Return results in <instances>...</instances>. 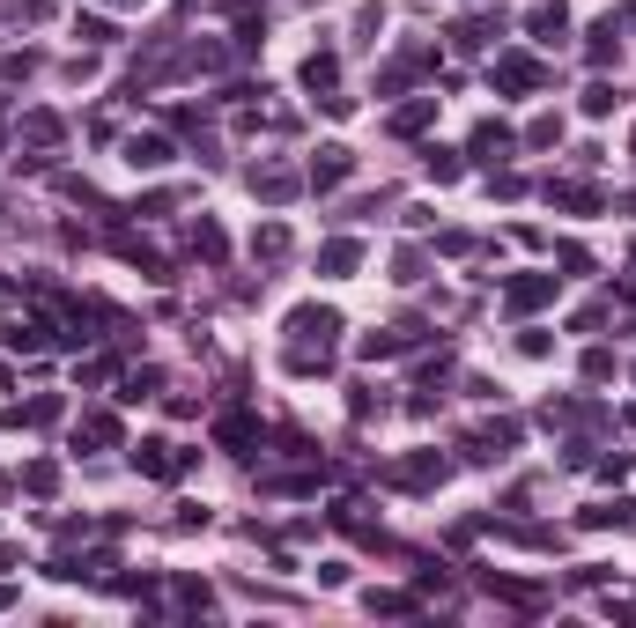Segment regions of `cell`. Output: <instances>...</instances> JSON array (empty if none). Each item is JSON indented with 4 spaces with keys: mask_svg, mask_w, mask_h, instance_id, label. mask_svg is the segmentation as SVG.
<instances>
[{
    "mask_svg": "<svg viewBox=\"0 0 636 628\" xmlns=\"http://www.w3.org/2000/svg\"><path fill=\"white\" fill-rule=\"evenodd\" d=\"M15 133H23L30 156H52V148L67 141V119H60V111H23V126H15Z\"/></svg>",
    "mask_w": 636,
    "mask_h": 628,
    "instance_id": "13",
    "label": "cell"
},
{
    "mask_svg": "<svg viewBox=\"0 0 636 628\" xmlns=\"http://www.w3.org/2000/svg\"><path fill=\"white\" fill-rule=\"evenodd\" d=\"M193 259H208V266L230 259V237H222V222H215V215H200V222H193Z\"/></svg>",
    "mask_w": 636,
    "mask_h": 628,
    "instance_id": "25",
    "label": "cell"
},
{
    "mask_svg": "<svg viewBox=\"0 0 636 628\" xmlns=\"http://www.w3.org/2000/svg\"><path fill=\"white\" fill-rule=\"evenodd\" d=\"M104 8H148V0H104Z\"/></svg>",
    "mask_w": 636,
    "mask_h": 628,
    "instance_id": "54",
    "label": "cell"
},
{
    "mask_svg": "<svg viewBox=\"0 0 636 628\" xmlns=\"http://www.w3.org/2000/svg\"><path fill=\"white\" fill-rule=\"evenodd\" d=\"M518 436H526L518 422H489V429L459 436V459H466V466H503V459L518 451Z\"/></svg>",
    "mask_w": 636,
    "mask_h": 628,
    "instance_id": "5",
    "label": "cell"
},
{
    "mask_svg": "<svg viewBox=\"0 0 636 628\" xmlns=\"http://www.w3.org/2000/svg\"><path fill=\"white\" fill-rule=\"evenodd\" d=\"M555 266H563V274H592V252H585V244H555Z\"/></svg>",
    "mask_w": 636,
    "mask_h": 628,
    "instance_id": "42",
    "label": "cell"
},
{
    "mask_svg": "<svg viewBox=\"0 0 636 628\" xmlns=\"http://www.w3.org/2000/svg\"><path fill=\"white\" fill-rule=\"evenodd\" d=\"M8 569H15V547H8V540H0V577H8Z\"/></svg>",
    "mask_w": 636,
    "mask_h": 628,
    "instance_id": "53",
    "label": "cell"
},
{
    "mask_svg": "<svg viewBox=\"0 0 636 628\" xmlns=\"http://www.w3.org/2000/svg\"><path fill=\"white\" fill-rule=\"evenodd\" d=\"M629 266H636V237H629Z\"/></svg>",
    "mask_w": 636,
    "mask_h": 628,
    "instance_id": "56",
    "label": "cell"
},
{
    "mask_svg": "<svg viewBox=\"0 0 636 628\" xmlns=\"http://www.w3.org/2000/svg\"><path fill=\"white\" fill-rule=\"evenodd\" d=\"M333 82H341V52H311V60H304V89L333 97Z\"/></svg>",
    "mask_w": 636,
    "mask_h": 628,
    "instance_id": "31",
    "label": "cell"
},
{
    "mask_svg": "<svg viewBox=\"0 0 636 628\" xmlns=\"http://www.w3.org/2000/svg\"><path fill=\"white\" fill-rule=\"evenodd\" d=\"M555 141H563V111H540L526 126V148H555Z\"/></svg>",
    "mask_w": 636,
    "mask_h": 628,
    "instance_id": "36",
    "label": "cell"
},
{
    "mask_svg": "<svg viewBox=\"0 0 636 628\" xmlns=\"http://www.w3.org/2000/svg\"><path fill=\"white\" fill-rule=\"evenodd\" d=\"M614 104H622V89H614L607 74H600V82L585 89V119H614Z\"/></svg>",
    "mask_w": 636,
    "mask_h": 628,
    "instance_id": "34",
    "label": "cell"
},
{
    "mask_svg": "<svg viewBox=\"0 0 636 628\" xmlns=\"http://www.w3.org/2000/svg\"><path fill=\"white\" fill-rule=\"evenodd\" d=\"M429 126H437V97H407V104L385 119L392 141H415V133H429Z\"/></svg>",
    "mask_w": 636,
    "mask_h": 628,
    "instance_id": "17",
    "label": "cell"
},
{
    "mask_svg": "<svg viewBox=\"0 0 636 628\" xmlns=\"http://www.w3.org/2000/svg\"><path fill=\"white\" fill-rule=\"evenodd\" d=\"M592 466H600V481H629L636 459H629V451H607V459H592Z\"/></svg>",
    "mask_w": 636,
    "mask_h": 628,
    "instance_id": "46",
    "label": "cell"
},
{
    "mask_svg": "<svg viewBox=\"0 0 636 628\" xmlns=\"http://www.w3.org/2000/svg\"><path fill=\"white\" fill-rule=\"evenodd\" d=\"M37 67H45V60H37V52H0V74H8V82H30Z\"/></svg>",
    "mask_w": 636,
    "mask_h": 628,
    "instance_id": "41",
    "label": "cell"
},
{
    "mask_svg": "<svg viewBox=\"0 0 636 628\" xmlns=\"http://www.w3.org/2000/svg\"><path fill=\"white\" fill-rule=\"evenodd\" d=\"M378 30H385V8H378V0H370V8L355 15V37H363V45H378Z\"/></svg>",
    "mask_w": 636,
    "mask_h": 628,
    "instance_id": "45",
    "label": "cell"
},
{
    "mask_svg": "<svg viewBox=\"0 0 636 628\" xmlns=\"http://www.w3.org/2000/svg\"><path fill=\"white\" fill-rule=\"evenodd\" d=\"M585 532H636V496H607V503H585L577 510Z\"/></svg>",
    "mask_w": 636,
    "mask_h": 628,
    "instance_id": "11",
    "label": "cell"
},
{
    "mask_svg": "<svg viewBox=\"0 0 636 628\" xmlns=\"http://www.w3.org/2000/svg\"><path fill=\"white\" fill-rule=\"evenodd\" d=\"M304 8H311V0H304Z\"/></svg>",
    "mask_w": 636,
    "mask_h": 628,
    "instance_id": "58",
    "label": "cell"
},
{
    "mask_svg": "<svg viewBox=\"0 0 636 628\" xmlns=\"http://www.w3.org/2000/svg\"><path fill=\"white\" fill-rule=\"evenodd\" d=\"M526 30L540 37V45H555V37H570V15H563V0H540V8L526 15Z\"/></svg>",
    "mask_w": 636,
    "mask_h": 628,
    "instance_id": "26",
    "label": "cell"
},
{
    "mask_svg": "<svg viewBox=\"0 0 636 628\" xmlns=\"http://www.w3.org/2000/svg\"><path fill=\"white\" fill-rule=\"evenodd\" d=\"M577 370H585V385H607L622 363H614V348H585V363H577Z\"/></svg>",
    "mask_w": 636,
    "mask_h": 628,
    "instance_id": "37",
    "label": "cell"
},
{
    "mask_svg": "<svg viewBox=\"0 0 636 628\" xmlns=\"http://www.w3.org/2000/svg\"><path fill=\"white\" fill-rule=\"evenodd\" d=\"M422 170H429L437 185H459V178H466V156H459V148H437V141H429V148H422Z\"/></svg>",
    "mask_w": 636,
    "mask_h": 628,
    "instance_id": "28",
    "label": "cell"
},
{
    "mask_svg": "<svg viewBox=\"0 0 636 628\" xmlns=\"http://www.w3.org/2000/svg\"><path fill=\"white\" fill-rule=\"evenodd\" d=\"M215 8H222V15H252L259 0H215Z\"/></svg>",
    "mask_w": 636,
    "mask_h": 628,
    "instance_id": "52",
    "label": "cell"
},
{
    "mask_svg": "<svg viewBox=\"0 0 636 628\" xmlns=\"http://www.w3.org/2000/svg\"><path fill=\"white\" fill-rule=\"evenodd\" d=\"M74 444H97V451H119V444H126V429H119V414H111V407H89L82 422H74Z\"/></svg>",
    "mask_w": 636,
    "mask_h": 628,
    "instance_id": "15",
    "label": "cell"
},
{
    "mask_svg": "<svg viewBox=\"0 0 636 628\" xmlns=\"http://www.w3.org/2000/svg\"><path fill=\"white\" fill-rule=\"evenodd\" d=\"M74 377H82V385H111V377H119V363H111V355H89Z\"/></svg>",
    "mask_w": 636,
    "mask_h": 628,
    "instance_id": "44",
    "label": "cell"
},
{
    "mask_svg": "<svg viewBox=\"0 0 636 628\" xmlns=\"http://www.w3.org/2000/svg\"><path fill=\"white\" fill-rule=\"evenodd\" d=\"M237 60V45H222V37H193L185 45V74H230Z\"/></svg>",
    "mask_w": 636,
    "mask_h": 628,
    "instance_id": "20",
    "label": "cell"
},
{
    "mask_svg": "<svg viewBox=\"0 0 636 628\" xmlns=\"http://www.w3.org/2000/svg\"><path fill=\"white\" fill-rule=\"evenodd\" d=\"M163 407H171L178 422H193V414H200V399H193V392H163Z\"/></svg>",
    "mask_w": 636,
    "mask_h": 628,
    "instance_id": "50",
    "label": "cell"
},
{
    "mask_svg": "<svg viewBox=\"0 0 636 628\" xmlns=\"http://www.w3.org/2000/svg\"><path fill=\"white\" fill-rule=\"evenodd\" d=\"M111 244H119V259H134V266H141L148 281H178V274H171V259H163V252H156V244H148V237H134V230H119V237H111Z\"/></svg>",
    "mask_w": 636,
    "mask_h": 628,
    "instance_id": "18",
    "label": "cell"
},
{
    "mask_svg": "<svg viewBox=\"0 0 636 628\" xmlns=\"http://www.w3.org/2000/svg\"><path fill=\"white\" fill-rule=\"evenodd\" d=\"M496 37H503V8H481L466 23H452V52H489Z\"/></svg>",
    "mask_w": 636,
    "mask_h": 628,
    "instance_id": "12",
    "label": "cell"
},
{
    "mask_svg": "<svg viewBox=\"0 0 636 628\" xmlns=\"http://www.w3.org/2000/svg\"><path fill=\"white\" fill-rule=\"evenodd\" d=\"M282 370H289V377H326V370H333V348H311V340H289Z\"/></svg>",
    "mask_w": 636,
    "mask_h": 628,
    "instance_id": "23",
    "label": "cell"
},
{
    "mask_svg": "<svg viewBox=\"0 0 636 628\" xmlns=\"http://www.w3.org/2000/svg\"><path fill=\"white\" fill-rule=\"evenodd\" d=\"M629 148H636V133H629Z\"/></svg>",
    "mask_w": 636,
    "mask_h": 628,
    "instance_id": "57",
    "label": "cell"
},
{
    "mask_svg": "<svg viewBox=\"0 0 636 628\" xmlns=\"http://www.w3.org/2000/svg\"><path fill=\"white\" fill-rule=\"evenodd\" d=\"M600 326H607V303H585V311L570 318V333H600Z\"/></svg>",
    "mask_w": 636,
    "mask_h": 628,
    "instance_id": "47",
    "label": "cell"
},
{
    "mask_svg": "<svg viewBox=\"0 0 636 628\" xmlns=\"http://www.w3.org/2000/svg\"><path fill=\"white\" fill-rule=\"evenodd\" d=\"M415 592H378V584H370V592H363V614H385V621H407V614H415Z\"/></svg>",
    "mask_w": 636,
    "mask_h": 628,
    "instance_id": "29",
    "label": "cell"
},
{
    "mask_svg": "<svg viewBox=\"0 0 636 628\" xmlns=\"http://www.w3.org/2000/svg\"><path fill=\"white\" fill-rule=\"evenodd\" d=\"M259 436H267V429H259L252 414H222V422H215V444H222V451H237V459H245Z\"/></svg>",
    "mask_w": 636,
    "mask_h": 628,
    "instance_id": "22",
    "label": "cell"
},
{
    "mask_svg": "<svg viewBox=\"0 0 636 628\" xmlns=\"http://www.w3.org/2000/svg\"><path fill=\"white\" fill-rule=\"evenodd\" d=\"M481 584H489V599H511V606H540V584H511V577H496V569H489Z\"/></svg>",
    "mask_w": 636,
    "mask_h": 628,
    "instance_id": "33",
    "label": "cell"
},
{
    "mask_svg": "<svg viewBox=\"0 0 636 628\" xmlns=\"http://www.w3.org/2000/svg\"><path fill=\"white\" fill-rule=\"evenodd\" d=\"M540 193H548V207H563V215H600V207H607L592 185H577V178H548Z\"/></svg>",
    "mask_w": 636,
    "mask_h": 628,
    "instance_id": "16",
    "label": "cell"
},
{
    "mask_svg": "<svg viewBox=\"0 0 636 628\" xmlns=\"http://www.w3.org/2000/svg\"><path fill=\"white\" fill-rule=\"evenodd\" d=\"M23 496H37V503L60 496V459H30L23 466Z\"/></svg>",
    "mask_w": 636,
    "mask_h": 628,
    "instance_id": "27",
    "label": "cell"
},
{
    "mask_svg": "<svg viewBox=\"0 0 636 628\" xmlns=\"http://www.w3.org/2000/svg\"><path fill=\"white\" fill-rule=\"evenodd\" d=\"M171 525H178V532H200V525H208V503H178Z\"/></svg>",
    "mask_w": 636,
    "mask_h": 628,
    "instance_id": "49",
    "label": "cell"
},
{
    "mask_svg": "<svg viewBox=\"0 0 636 628\" xmlns=\"http://www.w3.org/2000/svg\"><path fill=\"white\" fill-rule=\"evenodd\" d=\"M0 148H8V111H0Z\"/></svg>",
    "mask_w": 636,
    "mask_h": 628,
    "instance_id": "55",
    "label": "cell"
},
{
    "mask_svg": "<svg viewBox=\"0 0 636 628\" xmlns=\"http://www.w3.org/2000/svg\"><path fill=\"white\" fill-rule=\"evenodd\" d=\"M355 266H363V244H355V237H326V244H318V274H326V281H348Z\"/></svg>",
    "mask_w": 636,
    "mask_h": 628,
    "instance_id": "19",
    "label": "cell"
},
{
    "mask_svg": "<svg viewBox=\"0 0 636 628\" xmlns=\"http://www.w3.org/2000/svg\"><path fill=\"white\" fill-rule=\"evenodd\" d=\"M245 185H252V200H259V207H289L296 193H304V170L282 163V156H259V163L245 170Z\"/></svg>",
    "mask_w": 636,
    "mask_h": 628,
    "instance_id": "2",
    "label": "cell"
},
{
    "mask_svg": "<svg viewBox=\"0 0 636 628\" xmlns=\"http://www.w3.org/2000/svg\"><path fill=\"white\" fill-rule=\"evenodd\" d=\"M289 222H259V230H252V259H267V266H282L289 259Z\"/></svg>",
    "mask_w": 636,
    "mask_h": 628,
    "instance_id": "24",
    "label": "cell"
},
{
    "mask_svg": "<svg viewBox=\"0 0 636 628\" xmlns=\"http://www.w3.org/2000/svg\"><path fill=\"white\" fill-rule=\"evenodd\" d=\"M511 148H518V133L511 126H503V119H474V133H466V156H474V163H511Z\"/></svg>",
    "mask_w": 636,
    "mask_h": 628,
    "instance_id": "9",
    "label": "cell"
},
{
    "mask_svg": "<svg viewBox=\"0 0 636 628\" xmlns=\"http://www.w3.org/2000/svg\"><path fill=\"white\" fill-rule=\"evenodd\" d=\"M526 193V178H518V170H489V200H518Z\"/></svg>",
    "mask_w": 636,
    "mask_h": 628,
    "instance_id": "43",
    "label": "cell"
},
{
    "mask_svg": "<svg viewBox=\"0 0 636 628\" xmlns=\"http://www.w3.org/2000/svg\"><path fill=\"white\" fill-rule=\"evenodd\" d=\"M171 156H178V148L163 141V133H126V163H134V170H163Z\"/></svg>",
    "mask_w": 636,
    "mask_h": 628,
    "instance_id": "21",
    "label": "cell"
},
{
    "mask_svg": "<svg viewBox=\"0 0 636 628\" xmlns=\"http://www.w3.org/2000/svg\"><path fill=\"white\" fill-rule=\"evenodd\" d=\"M74 37H82L89 52H97V45H119V30H111L104 15H74Z\"/></svg>",
    "mask_w": 636,
    "mask_h": 628,
    "instance_id": "35",
    "label": "cell"
},
{
    "mask_svg": "<svg viewBox=\"0 0 636 628\" xmlns=\"http://www.w3.org/2000/svg\"><path fill=\"white\" fill-rule=\"evenodd\" d=\"M348 414H355V422H370V414H385V392H378V385H355V392H348Z\"/></svg>",
    "mask_w": 636,
    "mask_h": 628,
    "instance_id": "39",
    "label": "cell"
},
{
    "mask_svg": "<svg viewBox=\"0 0 636 628\" xmlns=\"http://www.w3.org/2000/svg\"><path fill=\"white\" fill-rule=\"evenodd\" d=\"M622 37H629L622 15H600V23L585 30V60L600 67V74H607V67H622Z\"/></svg>",
    "mask_w": 636,
    "mask_h": 628,
    "instance_id": "10",
    "label": "cell"
},
{
    "mask_svg": "<svg viewBox=\"0 0 636 628\" xmlns=\"http://www.w3.org/2000/svg\"><path fill=\"white\" fill-rule=\"evenodd\" d=\"M0 15H8V23H45L52 0H0Z\"/></svg>",
    "mask_w": 636,
    "mask_h": 628,
    "instance_id": "40",
    "label": "cell"
},
{
    "mask_svg": "<svg viewBox=\"0 0 636 628\" xmlns=\"http://www.w3.org/2000/svg\"><path fill=\"white\" fill-rule=\"evenodd\" d=\"M178 606H185V614H215V592H208V584H193V577H178Z\"/></svg>",
    "mask_w": 636,
    "mask_h": 628,
    "instance_id": "38",
    "label": "cell"
},
{
    "mask_svg": "<svg viewBox=\"0 0 636 628\" xmlns=\"http://www.w3.org/2000/svg\"><path fill=\"white\" fill-rule=\"evenodd\" d=\"M60 414H67L60 392H37V399H15V407H8V429H52Z\"/></svg>",
    "mask_w": 636,
    "mask_h": 628,
    "instance_id": "14",
    "label": "cell"
},
{
    "mask_svg": "<svg viewBox=\"0 0 636 628\" xmlns=\"http://www.w3.org/2000/svg\"><path fill=\"white\" fill-rule=\"evenodd\" d=\"M437 252H444V259H466V252H474V237H466V230H444Z\"/></svg>",
    "mask_w": 636,
    "mask_h": 628,
    "instance_id": "48",
    "label": "cell"
},
{
    "mask_svg": "<svg viewBox=\"0 0 636 628\" xmlns=\"http://www.w3.org/2000/svg\"><path fill=\"white\" fill-rule=\"evenodd\" d=\"M444 473H452V459H437V451H407V459L385 466V481L407 488V496H429V488H444Z\"/></svg>",
    "mask_w": 636,
    "mask_h": 628,
    "instance_id": "4",
    "label": "cell"
},
{
    "mask_svg": "<svg viewBox=\"0 0 636 628\" xmlns=\"http://www.w3.org/2000/svg\"><path fill=\"white\" fill-rule=\"evenodd\" d=\"M282 333L311 340V348H333V340H341V311H333V303H296V311L282 318Z\"/></svg>",
    "mask_w": 636,
    "mask_h": 628,
    "instance_id": "7",
    "label": "cell"
},
{
    "mask_svg": "<svg viewBox=\"0 0 636 628\" xmlns=\"http://www.w3.org/2000/svg\"><path fill=\"white\" fill-rule=\"evenodd\" d=\"M348 178H355V148H348V141H326V148L311 156V170H304L311 193H333V185H348Z\"/></svg>",
    "mask_w": 636,
    "mask_h": 628,
    "instance_id": "8",
    "label": "cell"
},
{
    "mask_svg": "<svg viewBox=\"0 0 636 628\" xmlns=\"http://www.w3.org/2000/svg\"><path fill=\"white\" fill-rule=\"evenodd\" d=\"M126 459H134V473H141V481H185L200 451L171 444V436H141V444H126Z\"/></svg>",
    "mask_w": 636,
    "mask_h": 628,
    "instance_id": "1",
    "label": "cell"
},
{
    "mask_svg": "<svg viewBox=\"0 0 636 628\" xmlns=\"http://www.w3.org/2000/svg\"><path fill=\"white\" fill-rule=\"evenodd\" d=\"M489 74H496L503 97H533V89H548V82H555V74L533 60V52H496V67H489Z\"/></svg>",
    "mask_w": 636,
    "mask_h": 628,
    "instance_id": "6",
    "label": "cell"
},
{
    "mask_svg": "<svg viewBox=\"0 0 636 628\" xmlns=\"http://www.w3.org/2000/svg\"><path fill=\"white\" fill-rule=\"evenodd\" d=\"M163 392V370L156 363H141V370H119V399L134 407V399H156Z\"/></svg>",
    "mask_w": 636,
    "mask_h": 628,
    "instance_id": "30",
    "label": "cell"
},
{
    "mask_svg": "<svg viewBox=\"0 0 636 628\" xmlns=\"http://www.w3.org/2000/svg\"><path fill=\"white\" fill-rule=\"evenodd\" d=\"M422 274H429V252H422V244H400V252H392V281H400V289H415Z\"/></svg>",
    "mask_w": 636,
    "mask_h": 628,
    "instance_id": "32",
    "label": "cell"
},
{
    "mask_svg": "<svg viewBox=\"0 0 636 628\" xmlns=\"http://www.w3.org/2000/svg\"><path fill=\"white\" fill-rule=\"evenodd\" d=\"M555 296H563V274H548V266H533V274H511V281H503V311H511V318L548 311Z\"/></svg>",
    "mask_w": 636,
    "mask_h": 628,
    "instance_id": "3",
    "label": "cell"
},
{
    "mask_svg": "<svg viewBox=\"0 0 636 628\" xmlns=\"http://www.w3.org/2000/svg\"><path fill=\"white\" fill-rule=\"evenodd\" d=\"M570 584H585V592H592V584H607V562H577V569H570Z\"/></svg>",
    "mask_w": 636,
    "mask_h": 628,
    "instance_id": "51",
    "label": "cell"
}]
</instances>
